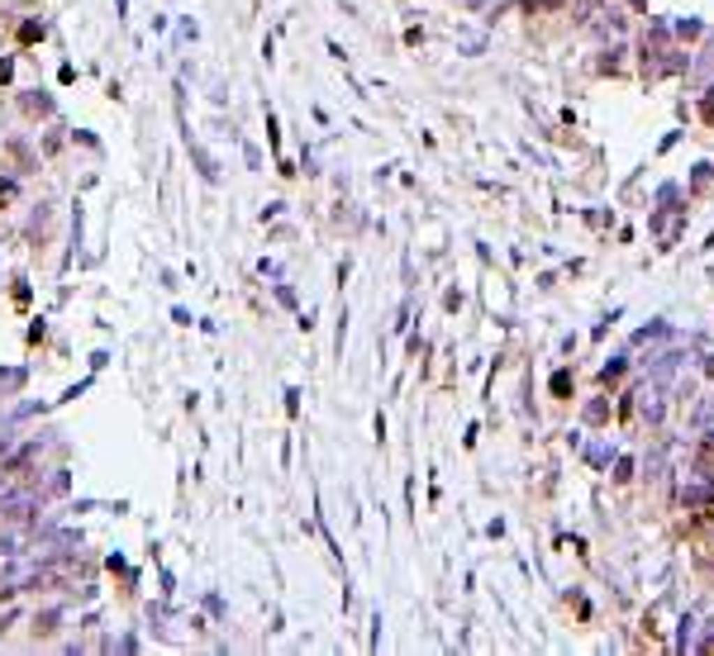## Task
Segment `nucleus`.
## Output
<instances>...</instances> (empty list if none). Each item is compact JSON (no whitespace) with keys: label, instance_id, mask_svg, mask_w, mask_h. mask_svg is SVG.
I'll list each match as a JSON object with an SVG mask.
<instances>
[{"label":"nucleus","instance_id":"f257e3e1","mask_svg":"<svg viewBox=\"0 0 714 656\" xmlns=\"http://www.w3.org/2000/svg\"><path fill=\"white\" fill-rule=\"evenodd\" d=\"M186 148H191V158H195V167H200V176H205V181H214V176H219L214 158L205 153V148H200V143H191V138H186Z\"/></svg>","mask_w":714,"mask_h":656},{"label":"nucleus","instance_id":"7ed1b4c3","mask_svg":"<svg viewBox=\"0 0 714 656\" xmlns=\"http://www.w3.org/2000/svg\"><path fill=\"white\" fill-rule=\"evenodd\" d=\"M638 414H643L648 423H657V419H662V395H657V390H643V404H638Z\"/></svg>","mask_w":714,"mask_h":656},{"label":"nucleus","instance_id":"f8f14e48","mask_svg":"<svg viewBox=\"0 0 714 656\" xmlns=\"http://www.w3.org/2000/svg\"><path fill=\"white\" fill-rule=\"evenodd\" d=\"M15 200V181H0V205H10Z\"/></svg>","mask_w":714,"mask_h":656},{"label":"nucleus","instance_id":"4468645a","mask_svg":"<svg viewBox=\"0 0 714 656\" xmlns=\"http://www.w3.org/2000/svg\"><path fill=\"white\" fill-rule=\"evenodd\" d=\"M700 114H705V119H710V124H714V91H710V96H705V105H700Z\"/></svg>","mask_w":714,"mask_h":656},{"label":"nucleus","instance_id":"9d476101","mask_svg":"<svg viewBox=\"0 0 714 656\" xmlns=\"http://www.w3.org/2000/svg\"><path fill=\"white\" fill-rule=\"evenodd\" d=\"M619 371H624V362H609V367L600 371V381H605V386H609V381H619Z\"/></svg>","mask_w":714,"mask_h":656},{"label":"nucleus","instance_id":"423d86ee","mask_svg":"<svg viewBox=\"0 0 714 656\" xmlns=\"http://www.w3.org/2000/svg\"><path fill=\"white\" fill-rule=\"evenodd\" d=\"M53 628H57V613H38L34 618V637H48Z\"/></svg>","mask_w":714,"mask_h":656},{"label":"nucleus","instance_id":"ddd939ff","mask_svg":"<svg viewBox=\"0 0 714 656\" xmlns=\"http://www.w3.org/2000/svg\"><path fill=\"white\" fill-rule=\"evenodd\" d=\"M10 77H15V62H10V57H0V81H10Z\"/></svg>","mask_w":714,"mask_h":656},{"label":"nucleus","instance_id":"1a4fd4ad","mask_svg":"<svg viewBox=\"0 0 714 656\" xmlns=\"http://www.w3.org/2000/svg\"><path fill=\"white\" fill-rule=\"evenodd\" d=\"M553 390H557V395L572 390V376H567V371H557V376H553Z\"/></svg>","mask_w":714,"mask_h":656},{"label":"nucleus","instance_id":"39448f33","mask_svg":"<svg viewBox=\"0 0 714 656\" xmlns=\"http://www.w3.org/2000/svg\"><path fill=\"white\" fill-rule=\"evenodd\" d=\"M43 33H48V29L38 24V20H24V24H20V43H38Z\"/></svg>","mask_w":714,"mask_h":656},{"label":"nucleus","instance_id":"2eb2a0df","mask_svg":"<svg viewBox=\"0 0 714 656\" xmlns=\"http://www.w3.org/2000/svg\"><path fill=\"white\" fill-rule=\"evenodd\" d=\"M5 452H10V438H5V433H0V457H5Z\"/></svg>","mask_w":714,"mask_h":656},{"label":"nucleus","instance_id":"9b49d317","mask_svg":"<svg viewBox=\"0 0 714 656\" xmlns=\"http://www.w3.org/2000/svg\"><path fill=\"white\" fill-rule=\"evenodd\" d=\"M529 10H557V5H567V0H524Z\"/></svg>","mask_w":714,"mask_h":656},{"label":"nucleus","instance_id":"20e7f679","mask_svg":"<svg viewBox=\"0 0 714 656\" xmlns=\"http://www.w3.org/2000/svg\"><path fill=\"white\" fill-rule=\"evenodd\" d=\"M676 362H681V352H667V357H657V367H653V381H667V376L676 371Z\"/></svg>","mask_w":714,"mask_h":656},{"label":"nucleus","instance_id":"0eeeda50","mask_svg":"<svg viewBox=\"0 0 714 656\" xmlns=\"http://www.w3.org/2000/svg\"><path fill=\"white\" fill-rule=\"evenodd\" d=\"M705 499H714V485H695V490H686V504H705Z\"/></svg>","mask_w":714,"mask_h":656},{"label":"nucleus","instance_id":"f03ea898","mask_svg":"<svg viewBox=\"0 0 714 656\" xmlns=\"http://www.w3.org/2000/svg\"><path fill=\"white\" fill-rule=\"evenodd\" d=\"M20 105H24L29 114H53V100H48L43 91H24V96H20Z\"/></svg>","mask_w":714,"mask_h":656},{"label":"nucleus","instance_id":"6e6552de","mask_svg":"<svg viewBox=\"0 0 714 656\" xmlns=\"http://www.w3.org/2000/svg\"><path fill=\"white\" fill-rule=\"evenodd\" d=\"M15 386H24V371H0V390H15Z\"/></svg>","mask_w":714,"mask_h":656}]
</instances>
